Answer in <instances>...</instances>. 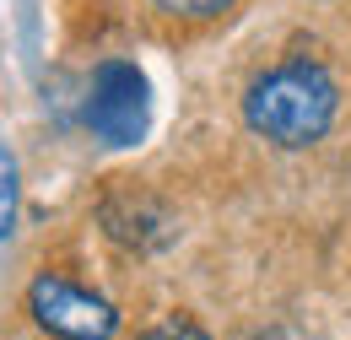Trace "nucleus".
<instances>
[{
  "mask_svg": "<svg viewBox=\"0 0 351 340\" xmlns=\"http://www.w3.org/2000/svg\"><path fill=\"white\" fill-rule=\"evenodd\" d=\"M335 103H341V92H335L324 65L287 60V65L265 71L260 82L249 86L243 119H249L254 135L287 146V151H303L313 141H324V130L335 125Z\"/></svg>",
  "mask_w": 351,
  "mask_h": 340,
  "instance_id": "nucleus-1",
  "label": "nucleus"
},
{
  "mask_svg": "<svg viewBox=\"0 0 351 340\" xmlns=\"http://www.w3.org/2000/svg\"><path fill=\"white\" fill-rule=\"evenodd\" d=\"M92 141L103 146H141V135L152 130V82L135 60H103L92 71L87 103H82Z\"/></svg>",
  "mask_w": 351,
  "mask_h": 340,
  "instance_id": "nucleus-2",
  "label": "nucleus"
},
{
  "mask_svg": "<svg viewBox=\"0 0 351 340\" xmlns=\"http://www.w3.org/2000/svg\"><path fill=\"white\" fill-rule=\"evenodd\" d=\"M27 313L54 340H114L119 335L114 302L76 287V281H65V276H38L27 287Z\"/></svg>",
  "mask_w": 351,
  "mask_h": 340,
  "instance_id": "nucleus-3",
  "label": "nucleus"
},
{
  "mask_svg": "<svg viewBox=\"0 0 351 340\" xmlns=\"http://www.w3.org/2000/svg\"><path fill=\"white\" fill-rule=\"evenodd\" d=\"M16 200H22V189H16V157H11V146H0V243L16 232Z\"/></svg>",
  "mask_w": 351,
  "mask_h": 340,
  "instance_id": "nucleus-4",
  "label": "nucleus"
},
{
  "mask_svg": "<svg viewBox=\"0 0 351 340\" xmlns=\"http://www.w3.org/2000/svg\"><path fill=\"white\" fill-rule=\"evenodd\" d=\"M162 16H178V22H217V16H227L238 0H152Z\"/></svg>",
  "mask_w": 351,
  "mask_h": 340,
  "instance_id": "nucleus-5",
  "label": "nucleus"
},
{
  "mask_svg": "<svg viewBox=\"0 0 351 340\" xmlns=\"http://www.w3.org/2000/svg\"><path fill=\"white\" fill-rule=\"evenodd\" d=\"M141 340H211L200 324H189V319H173V324H157L152 335H141Z\"/></svg>",
  "mask_w": 351,
  "mask_h": 340,
  "instance_id": "nucleus-6",
  "label": "nucleus"
},
{
  "mask_svg": "<svg viewBox=\"0 0 351 340\" xmlns=\"http://www.w3.org/2000/svg\"><path fill=\"white\" fill-rule=\"evenodd\" d=\"M260 340H292V335H287V330H270V335H260Z\"/></svg>",
  "mask_w": 351,
  "mask_h": 340,
  "instance_id": "nucleus-7",
  "label": "nucleus"
}]
</instances>
